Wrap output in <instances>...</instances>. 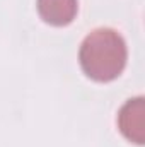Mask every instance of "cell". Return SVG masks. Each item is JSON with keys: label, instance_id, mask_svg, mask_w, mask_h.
<instances>
[{"label": "cell", "instance_id": "3", "mask_svg": "<svg viewBox=\"0 0 145 147\" xmlns=\"http://www.w3.org/2000/svg\"><path fill=\"white\" fill-rule=\"evenodd\" d=\"M36 7L46 24L63 28L73 22L79 12V0H38Z\"/></svg>", "mask_w": 145, "mask_h": 147}, {"label": "cell", "instance_id": "2", "mask_svg": "<svg viewBox=\"0 0 145 147\" xmlns=\"http://www.w3.org/2000/svg\"><path fill=\"white\" fill-rule=\"evenodd\" d=\"M144 115H145V103L144 98H133L128 99L118 113V128L123 134V137L137 146H142L145 139L144 128Z\"/></svg>", "mask_w": 145, "mask_h": 147}, {"label": "cell", "instance_id": "1", "mask_svg": "<svg viewBox=\"0 0 145 147\" xmlns=\"http://www.w3.org/2000/svg\"><path fill=\"white\" fill-rule=\"evenodd\" d=\"M128 58L123 36L111 29L99 28L89 33L80 45L79 60L84 74L96 82H111L118 79Z\"/></svg>", "mask_w": 145, "mask_h": 147}]
</instances>
